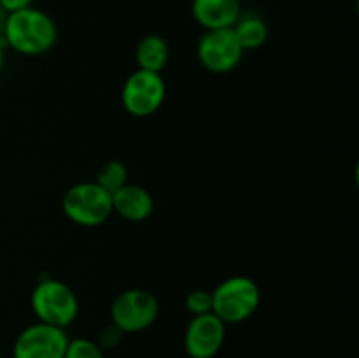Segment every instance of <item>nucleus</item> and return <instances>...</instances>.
Masks as SVG:
<instances>
[{
    "label": "nucleus",
    "mask_w": 359,
    "mask_h": 358,
    "mask_svg": "<svg viewBox=\"0 0 359 358\" xmlns=\"http://www.w3.org/2000/svg\"><path fill=\"white\" fill-rule=\"evenodd\" d=\"M2 41L20 55H44L58 41V27L48 13L32 6L7 14Z\"/></svg>",
    "instance_id": "obj_1"
},
{
    "label": "nucleus",
    "mask_w": 359,
    "mask_h": 358,
    "mask_svg": "<svg viewBox=\"0 0 359 358\" xmlns=\"http://www.w3.org/2000/svg\"><path fill=\"white\" fill-rule=\"evenodd\" d=\"M262 291L248 276H231L212 290V312L224 325H237L251 318L259 307Z\"/></svg>",
    "instance_id": "obj_2"
},
{
    "label": "nucleus",
    "mask_w": 359,
    "mask_h": 358,
    "mask_svg": "<svg viewBox=\"0 0 359 358\" xmlns=\"http://www.w3.org/2000/svg\"><path fill=\"white\" fill-rule=\"evenodd\" d=\"M30 305L37 319L46 325L67 329L79 314V300L72 288L60 279H42L34 288Z\"/></svg>",
    "instance_id": "obj_3"
},
{
    "label": "nucleus",
    "mask_w": 359,
    "mask_h": 358,
    "mask_svg": "<svg viewBox=\"0 0 359 358\" xmlns=\"http://www.w3.org/2000/svg\"><path fill=\"white\" fill-rule=\"evenodd\" d=\"M62 209L72 223L79 227H100L111 218L112 195L95 181L70 186L62 200Z\"/></svg>",
    "instance_id": "obj_4"
},
{
    "label": "nucleus",
    "mask_w": 359,
    "mask_h": 358,
    "mask_svg": "<svg viewBox=\"0 0 359 358\" xmlns=\"http://www.w3.org/2000/svg\"><path fill=\"white\" fill-rule=\"evenodd\" d=\"M160 314L158 298L142 288L125 290L111 305L112 325L123 333H137L149 329Z\"/></svg>",
    "instance_id": "obj_5"
},
{
    "label": "nucleus",
    "mask_w": 359,
    "mask_h": 358,
    "mask_svg": "<svg viewBox=\"0 0 359 358\" xmlns=\"http://www.w3.org/2000/svg\"><path fill=\"white\" fill-rule=\"evenodd\" d=\"M165 95L167 86L161 74L137 69L123 84L121 102L128 114L147 118L163 105Z\"/></svg>",
    "instance_id": "obj_6"
},
{
    "label": "nucleus",
    "mask_w": 359,
    "mask_h": 358,
    "mask_svg": "<svg viewBox=\"0 0 359 358\" xmlns=\"http://www.w3.org/2000/svg\"><path fill=\"white\" fill-rule=\"evenodd\" d=\"M196 56L209 72L226 74L237 69L244 49L233 34V28L205 30L196 46Z\"/></svg>",
    "instance_id": "obj_7"
},
{
    "label": "nucleus",
    "mask_w": 359,
    "mask_h": 358,
    "mask_svg": "<svg viewBox=\"0 0 359 358\" xmlns=\"http://www.w3.org/2000/svg\"><path fill=\"white\" fill-rule=\"evenodd\" d=\"M69 336L65 329L34 323L18 333L13 346V358H63Z\"/></svg>",
    "instance_id": "obj_8"
},
{
    "label": "nucleus",
    "mask_w": 359,
    "mask_h": 358,
    "mask_svg": "<svg viewBox=\"0 0 359 358\" xmlns=\"http://www.w3.org/2000/svg\"><path fill=\"white\" fill-rule=\"evenodd\" d=\"M226 339V325L214 312L193 316L184 332V351L189 358H214Z\"/></svg>",
    "instance_id": "obj_9"
},
{
    "label": "nucleus",
    "mask_w": 359,
    "mask_h": 358,
    "mask_svg": "<svg viewBox=\"0 0 359 358\" xmlns=\"http://www.w3.org/2000/svg\"><path fill=\"white\" fill-rule=\"evenodd\" d=\"M191 14L205 30L231 28L242 14L241 0H193Z\"/></svg>",
    "instance_id": "obj_10"
},
{
    "label": "nucleus",
    "mask_w": 359,
    "mask_h": 358,
    "mask_svg": "<svg viewBox=\"0 0 359 358\" xmlns=\"http://www.w3.org/2000/svg\"><path fill=\"white\" fill-rule=\"evenodd\" d=\"M112 195V211L128 221H144L153 214L154 200L146 188L126 183Z\"/></svg>",
    "instance_id": "obj_11"
},
{
    "label": "nucleus",
    "mask_w": 359,
    "mask_h": 358,
    "mask_svg": "<svg viewBox=\"0 0 359 358\" xmlns=\"http://www.w3.org/2000/svg\"><path fill=\"white\" fill-rule=\"evenodd\" d=\"M170 58L168 42L158 34H147L139 41L135 48V60L139 69L161 74Z\"/></svg>",
    "instance_id": "obj_12"
},
{
    "label": "nucleus",
    "mask_w": 359,
    "mask_h": 358,
    "mask_svg": "<svg viewBox=\"0 0 359 358\" xmlns=\"http://www.w3.org/2000/svg\"><path fill=\"white\" fill-rule=\"evenodd\" d=\"M231 28H233L235 37L241 42L244 51L262 48L269 39V25L259 14L252 13V11L242 13Z\"/></svg>",
    "instance_id": "obj_13"
},
{
    "label": "nucleus",
    "mask_w": 359,
    "mask_h": 358,
    "mask_svg": "<svg viewBox=\"0 0 359 358\" xmlns=\"http://www.w3.org/2000/svg\"><path fill=\"white\" fill-rule=\"evenodd\" d=\"M95 183L107 190L109 193H114L116 190L123 188L128 183V168L119 160L104 161L98 168Z\"/></svg>",
    "instance_id": "obj_14"
},
{
    "label": "nucleus",
    "mask_w": 359,
    "mask_h": 358,
    "mask_svg": "<svg viewBox=\"0 0 359 358\" xmlns=\"http://www.w3.org/2000/svg\"><path fill=\"white\" fill-rule=\"evenodd\" d=\"M63 358H105L104 350L95 340L79 337V339H69L65 357Z\"/></svg>",
    "instance_id": "obj_15"
},
{
    "label": "nucleus",
    "mask_w": 359,
    "mask_h": 358,
    "mask_svg": "<svg viewBox=\"0 0 359 358\" xmlns=\"http://www.w3.org/2000/svg\"><path fill=\"white\" fill-rule=\"evenodd\" d=\"M184 305L193 316L212 312V291H207V290L189 291V293L186 295Z\"/></svg>",
    "instance_id": "obj_16"
},
{
    "label": "nucleus",
    "mask_w": 359,
    "mask_h": 358,
    "mask_svg": "<svg viewBox=\"0 0 359 358\" xmlns=\"http://www.w3.org/2000/svg\"><path fill=\"white\" fill-rule=\"evenodd\" d=\"M121 337H123L121 330H119L116 325H111L107 326V329L102 330L97 344L102 347V350H111V347H114L116 344L121 340Z\"/></svg>",
    "instance_id": "obj_17"
},
{
    "label": "nucleus",
    "mask_w": 359,
    "mask_h": 358,
    "mask_svg": "<svg viewBox=\"0 0 359 358\" xmlns=\"http://www.w3.org/2000/svg\"><path fill=\"white\" fill-rule=\"evenodd\" d=\"M32 6H34V0H0V7L6 11V14L18 13Z\"/></svg>",
    "instance_id": "obj_18"
},
{
    "label": "nucleus",
    "mask_w": 359,
    "mask_h": 358,
    "mask_svg": "<svg viewBox=\"0 0 359 358\" xmlns=\"http://www.w3.org/2000/svg\"><path fill=\"white\" fill-rule=\"evenodd\" d=\"M4 46H6V42H4L2 37H0V72H2L4 62H6V53H4Z\"/></svg>",
    "instance_id": "obj_19"
},
{
    "label": "nucleus",
    "mask_w": 359,
    "mask_h": 358,
    "mask_svg": "<svg viewBox=\"0 0 359 358\" xmlns=\"http://www.w3.org/2000/svg\"><path fill=\"white\" fill-rule=\"evenodd\" d=\"M6 18H7L6 11L0 7V37H2V30H4V23H6Z\"/></svg>",
    "instance_id": "obj_20"
}]
</instances>
